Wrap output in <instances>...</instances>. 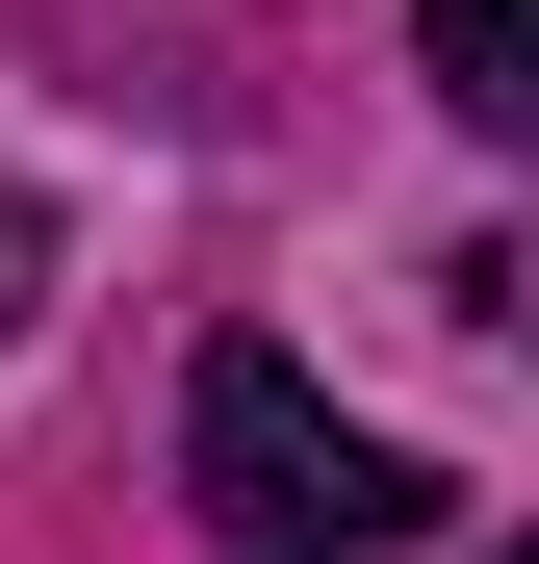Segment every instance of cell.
I'll return each instance as SVG.
<instances>
[{
	"instance_id": "6da1fadb",
	"label": "cell",
	"mask_w": 539,
	"mask_h": 564,
	"mask_svg": "<svg viewBox=\"0 0 539 564\" xmlns=\"http://www.w3.org/2000/svg\"><path fill=\"white\" fill-rule=\"evenodd\" d=\"M180 488H206L257 564H386V539H436V462H386L309 359H257V334L180 386Z\"/></svg>"
},
{
	"instance_id": "7a4b0ae2",
	"label": "cell",
	"mask_w": 539,
	"mask_h": 564,
	"mask_svg": "<svg viewBox=\"0 0 539 564\" xmlns=\"http://www.w3.org/2000/svg\"><path fill=\"white\" fill-rule=\"evenodd\" d=\"M411 52H436L463 129H539V0H411Z\"/></svg>"
},
{
	"instance_id": "3957f363",
	"label": "cell",
	"mask_w": 539,
	"mask_h": 564,
	"mask_svg": "<svg viewBox=\"0 0 539 564\" xmlns=\"http://www.w3.org/2000/svg\"><path fill=\"white\" fill-rule=\"evenodd\" d=\"M52 308V206H0V334H26Z\"/></svg>"
}]
</instances>
